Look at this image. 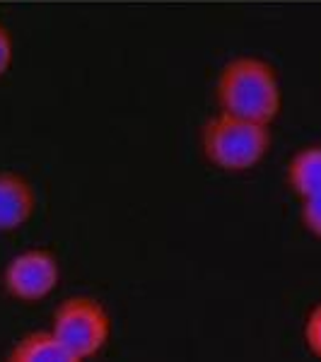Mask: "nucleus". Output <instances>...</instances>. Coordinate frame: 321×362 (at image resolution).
<instances>
[{
    "instance_id": "1",
    "label": "nucleus",
    "mask_w": 321,
    "mask_h": 362,
    "mask_svg": "<svg viewBox=\"0 0 321 362\" xmlns=\"http://www.w3.org/2000/svg\"><path fill=\"white\" fill-rule=\"evenodd\" d=\"M218 112H227L273 126L283 109V87L276 68L259 56H237L227 61L215 85Z\"/></svg>"
},
{
    "instance_id": "2",
    "label": "nucleus",
    "mask_w": 321,
    "mask_h": 362,
    "mask_svg": "<svg viewBox=\"0 0 321 362\" xmlns=\"http://www.w3.org/2000/svg\"><path fill=\"white\" fill-rule=\"evenodd\" d=\"M273 145L271 126L218 112L201 128V153L220 172H249L266 160Z\"/></svg>"
},
{
    "instance_id": "3",
    "label": "nucleus",
    "mask_w": 321,
    "mask_h": 362,
    "mask_svg": "<svg viewBox=\"0 0 321 362\" xmlns=\"http://www.w3.org/2000/svg\"><path fill=\"white\" fill-rule=\"evenodd\" d=\"M51 331L80 360H92L112 341V314L90 295L66 297L51 317Z\"/></svg>"
},
{
    "instance_id": "4",
    "label": "nucleus",
    "mask_w": 321,
    "mask_h": 362,
    "mask_svg": "<svg viewBox=\"0 0 321 362\" xmlns=\"http://www.w3.org/2000/svg\"><path fill=\"white\" fill-rule=\"evenodd\" d=\"M3 290L17 302H42L61 283V261L51 249L27 247L3 268Z\"/></svg>"
},
{
    "instance_id": "5",
    "label": "nucleus",
    "mask_w": 321,
    "mask_h": 362,
    "mask_svg": "<svg viewBox=\"0 0 321 362\" xmlns=\"http://www.w3.org/2000/svg\"><path fill=\"white\" fill-rule=\"evenodd\" d=\"M37 213V191L20 172L0 169V235L25 227Z\"/></svg>"
},
{
    "instance_id": "6",
    "label": "nucleus",
    "mask_w": 321,
    "mask_h": 362,
    "mask_svg": "<svg viewBox=\"0 0 321 362\" xmlns=\"http://www.w3.org/2000/svg\"><path fill=\"white\" fill-rule=\"evenodd\" d=\"M5 362H85L63 346L51 329L29 331L8 350Z\"/></svg>"
},
{
    "instance_id": "7",
    "label": "nucleus",
    "mask_w": 321,
    "mask_h": 362,
    "mask_svg": "<svg viewBox=\"0 0 321 362\" xmlns=\"http://www.w3.org/2000/svg\"><path fill=\"white\" fill-rule=\"evenodd\" d=\"M285 181L297 201L321 194V143L295 150L285 167Z\"/></svg>"
},
{
    "instance_id": "8",
    "label": "nucleus",
    "mask_w": 321,
    "mask_h": 362,
    "mask_svg": "<svg viewBox=\"0 0 321 362\" xmlns=\"http://www.w3.org/2000/svg\"><path fill=\"white\" fill-rule=\"evenodd\" d=\"M302 336H305L307 350L321 362V302L309 309L305 326H302Z\"/></svg>"
},
{
    "instance_id": "9",
    "label": "nucleus",
    "mask_w": 321,
    "mask_h": 362,
    "mask_svg": "<svg viewBox=\"0 0 321 362\" xmlns=\"http://www.w3.org/2000/svg\"><path fill=\"white\" fill-rule=\"evenodd\" d=\"M300 223L314 239H321V194L300 201Z\"/></svg>"
},
{
    "instance_id": "10",
    "label": "nucleus",
    "mask_w": 321,
    "mask_h": 362,
    "mask_svg": "<svg viewBox=\"0 0 321 362\" xmlns=\"http://www.w3.org/2000/svg\"><path fill=\"white\" fill-rule=\"evenodd\" d=\"M15 61V39L10 34V29L0 22V78L13 68Z\"/></svg>"
}]
</instances>
